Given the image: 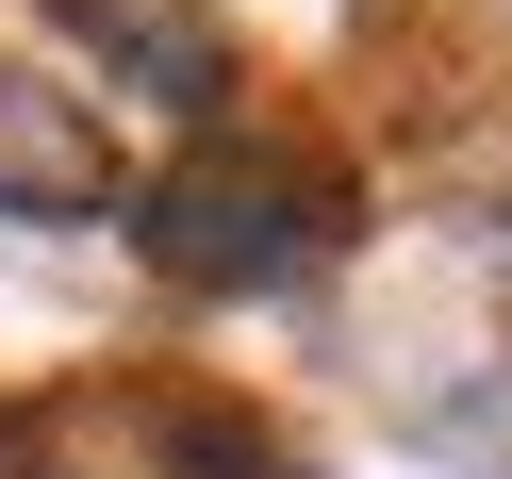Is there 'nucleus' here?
Segmentation results:
<instances>
[{"instance_id":"nucleus-1","label":"nucleus","mask_w":512,"mask_h":479,"mask_svg":"<svg viewBox=\"0 0 512 479\" xmlns=\"http://www.w3.org/2000/svg\"><path fill=\"white\" fill-rule=\"evenodd\" d=\"M133 248L199 298H248V281H298L331 248V215H314V166H281V149H182L133 199Z\"/></svg>"},{"instance_id":"nucleus-2","label":"nucleus","mask_w":512,"mask_h":479,"mask_svg":"<svg viewBox=\"0 0 512 479\" xmlns=\"http://www.w3.org/2000/svg\"><path fill=\"white\" fill-rule=\"evenodd\" d=\"M50 34H83L149 116H232V83H248L232 34H215L199 0H50Z\"/></svg>"}]
</instances>
